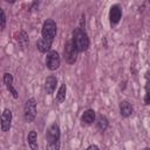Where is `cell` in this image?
Masks as SVG:
<instances>
[{
    "label": "cell",
    "instance_id": "cell-1",
    "mask_svg": "<svg viewBox=\"0 0 150 150\" xmlns=\"http://www.w3.org/2000/svg\"><path fill=\"white\" fill-rule=\"evenodd\" d=\"M60 138H61V134H60V127L56 122H54L46 132V150H59L60 149Z\"/></svg>",
    "mask_w": 150,
    "mask_h": 150
},
{
    "label": "cell",
    "instance_id": "cell-2",
    "mask_svg": "<svg viewBox=\"0 0 150 150\" xmlns=\"http://www.w3.org/2000/svg\"><path fill=\"white\" fill-rule=\"evenodd\" d=\"M74 46L76 47L77 52H84L89 48L90 41L87 35V33L82 28H75L73 32V39H71Z\"/></svg>",
    "mask_w": 150,
    "mask_h": 150
},
{
    "label": "cell",
    "instance_id": "cell-3",
    "mask_svg": "<svg viewBox=\"0 0 150 150\" xmlns=\"http://www.w3.org/2000/svg\"><path fill=\"white\" fill-rule=\"evenodd\" d=\"M56 29H57V27H56L55 21L52 20V19H47L42 25L41 35L45 40H48V41L53 42V40L56 35Z\"/></svg>",
    "mask_w": 150,
    "mask_h": 150
},
{
    "label": "cell",
    "instance_id": "cell-4",
    "mask_svg": "<svg viewBox=\"0 0 150 150\" xmlns=\"http://www.w3.org/2000/svg\"><path fill=\"white\" fill-rule=\"evenodd\" d=\"M77 53L79 52H77V49L74 46L71 40L66 42L64 48H63V59L67 63H69V64L75 63V61L77 60Z\"/></svg>",
    "mask_w": 150,
    "mask_h": 150
},
{
    "label": "cell",
    "instance_id": "cell-5",
    "mask_svg": "<svg viewBox=\"0 0 150 150\" xmlns=\"http://www.w3.org/2000/svg\"><path fill=\"white\" fill-rule=\"evenodd\" d=\"M23 116L26 122H33L35 116H36V102L35 100L28 98L25 103V108H23Z\"/></svg>",
    "mask_w": 150,
    "mask_h": 150
},
{
    "label": "cell",
    "instance_id": "cell-6",
    "mask_svg": "<svg viewBox=\"0 0 150 150\" xmlns=\"http://www.w3.org/2000/svg\"><path fill=\"white\" fill-rule=\"evenodd\" d=\"M61 63V59L57 52L55 50H50L49 53H47V57H46V66L49 70H56L60 67Z\"/></svg>",
    "mask_w": 150,
    "mask_h": 150
},
{
    "label": "cell",
    "instance_id": "cell-7",
    "mask_svg": "<svg viewBox=\"0 0 150 150\" xmlns=\"http://www.w3.org/2000/svg\"><path fill=\"white\" fill-rule=\"evenodd\" d=\"M12 125V111L9 109H5L1 114V129L2 131H8Z\"/></svg>",
    "mask_w": 150,
    "mask_h": 150
},
{
    "label": "cell",
    "instance_id": "cell-8",
    "mask_svg": "<svg viewBox=\"0 0 150 150\" xmlns=\"http://www.w3.org/2000/svg\"><path fill=\"white\" fill-rule=\"evenodd\" d=\"M121 16H122V9L118 5H114L111 6L110 8V12H109V19H110V23L111 25H116L118 23V21L121 20Z\"/></svg>",
    "mask_w": 150,
    "mask_h": 150
},
{
    "label": "cell",
    "instance_id": "cell-9",
    "mask_svg": "<svg viewBox=\"0 0 150 150\" xmlns=\"http://www.w3.org/2000/svg\"><path fill=\"white\" fill-rule=\"evenodd\" d=\"M2 81H4V83L6 84L7 89L11 91V94L13 95V97H14V98H18L19 95H18L16 89L13 87V76H12V74H9V73H5V74H4V79H2Z\"/></svg>",
    "mask_w": 150,
    "mask_h": 150
},
{
    "label": "cell",
    "instance_id": "cell-10",
    "mask_svg": "<svg viewBox=\"0 0 150 150\" xmlns=\"http://www.w3.org/2000/svg\"><path fill=\"white\" fill-rule=\"evenodd\" d=\"M95 118H96V114L93 109H87L82 116H81V122H82V125H90L95 122Z\"/></svg>",
    "mask_w": 150,
    "mask_h": 150
},
{
    "label": "cell",
    "instance_id": "cell-11",
    "mask_svg": "<svg viewBox=\"0 0 150 150\" xmlns=\"http://www.w3.org/2000/svg\"><path fill=\"white\" fill-rule=\"evenodd\" d=\"M56 83H57V79L55 76H48L45 81V90L47 91V94H53L55 88H56Z\"/></svg>",
    "mask_w": 150,
    "mask_h": 150
},
{
    "label": "cell",
    "instance_id": "cell-12",
    "mask_svg": "<svg viewBox=\"0 0 150 150\" xmlns=\"http://www.w3.org/2000/svg\"><path fill=\"white\" fill-rule=\"evenodd\" d=\"M132 111H134V108H132V105H131L130 102L122 101L120 103V112H121V115L123 117H129L132 114Z\"/></svg>",
    "mask_w": 150,
    "mask_h": 150
},
{
    "label": "cell",
    "instance_id": "cell-13",
    "mask_svg": "<svg viewBox=\"0 0 150 150\" xmlns=\"http://www.w3.org/2000/svg\"><path fill=\"white\" fill-rule=\"evenodd\" d=\"M36 46H38V49L41 53H49L50 52V47H52V42L48 41V40H45L43 38H41V39L38 40Z\"/></svg>",
    "mask_w": 150,
    "mask_h": 150
},
{
    "label": "cell",
    "instance_id": "cell-14",
    "mask_svg": "<svg viewBox=\"0 0 150 150\" xmlns=\"http://www.w3.org/2000/svg\"><path fill=\"white\" fill-rule=\"evenodd\" d=\"M66 93H67V87H66L64 83H62V84L60 86L57 93H56V97H55L56 103L60 104V103H62V102L66 100Z\"/></svg>",
    "mask_w": 150,
    "mask_h": 150
},
{
    "label": "cell",
    "instance_id": "cell-15",
    "mask_svg": "<svg viewBox=\"0 0 150 150\" xmlns=\"http://www.w3.org/2000/svg\"><path fill=\"white\" fill-rule=\"evenodd\" d=\"M27 141H28V144H29L32 150H38V135H36V132L34 130H32L28 134Z\"/></svg>",
    "mask_w": 150,
    "mask_h": 150
},
{
    "label": "cell",
    "instance_id": "cell-16",
    "mask_svg": "<svg viewBox=\"0 0 150 150\" xmlns=\"http://www.w3.org/2000/svg\"><path fill=\"white\" fill-rule=\"evenodd\" d=\"M96 127L100 131H104L108 128V118L103 115H100L97 117V121H96Z\"/></svg>",
    "mask_w": 150,
    "mask_h": 150
},
{
    "label": "cell",
    "instance_id": "cell-17",
    "mask_svg": "<svg viewBox=\"0 0 150 150\" xmlns=\"http://www.w3.org/2000/svg\"><path fill=\"white\" fill-rule=\"evenodd\" d=\"M145 104H150V73L146 74V83H145V96H144Z\"/></svg>",
    "mask_w": 150,
    "mask_h": 150
},
{
    "label": "cell",
    "instance_id": "cell-18",
    "mask_svg": "<svg viewBox=\"0 0 150 150\" xmlns=\"http://www.w3.org/2000/svg\"><path fill=\"white\" fill-rule=\"evenodd\" d=\"M0 21H1V25H0V27H1V30H4L5 29V26H6V15H5V12H4V9H1L0 11Z\"/></svg>",
    "mask_w": 150,
    "mask_h": 150
},
{
    "label": "cell",
    "instance_id": "cell-19",
    "mask_svg": "<svg viewBox=\"0 0 150 150\" xmlns=\"http://www.w3.org/2000/svg\"><path fill=\"white\" fill-rule=\"evenodd\" d=\"M87 150H100V149H98L97 145H94V144H93V145H89V146L87 148Z\"/></svg>",
    "mask_w": 150,
    "mask_h": 150
},
{
    "label": "cell",
    "instance_id": "cell-20",
    "mask_svg": "<svg viewBox=\"0 0 150 150\" xmlns=\"http://www.w3.org/2000/svg\"><path fill=\"white\" fill-rule=\"evenodd\" d=\"M143 150H150V149H149V148H144Z\"/></svg>",
    "mask_w": 150,
    "mask_h": 150
}]
</instances>
